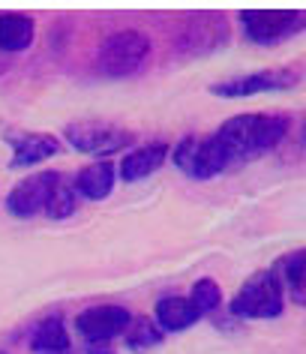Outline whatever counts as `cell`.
<instances>
[{
  "label": "cell",
  "mask_w": 306,
  "mask_h": 354,
  "mask_svg": "<svg viewBox=\"0 0 306 354\" xmlns=\"http://www.w3.org/2000/svg\"><path fill=\"white\" fill-rule=\"evenodd\" d=\"M225 147L231 159V168L240 162H252V159L270 153L283 145L288 136V118L285 114H265V111H249V114H234L213 132Z\"/></svg>",
  "instance_id": "cell-1"
},
{
  "label": "cell",
  "mask_w": 306,
  "mask_h": 354,
  "mask_svg": "<svg viewBox=\"0 0 306 354\" xmlns=\"http://www.w3.org/2000/svg\"><path fill=\"white\" fill-rule=\"evenodd\" d=\"M231 315L234 318H252V322H261V318H279L285 309V291L283 282H279L276 270H258L243 282L240 291L231 300Z\"/></svg>",
  "instance_id": "cell-2"
},
{
  "label": "cell",
  "mask_w": 306,
  "mask_h": 354,
  "mask_svg": "<svg viewBox=\"0 0 306 354\" xmlns=\"http://www.w3.org/2000/svg\"><path fill=\"white\" fill-rule=\"evenodd\" d=\"M151 39L142 30H117L99 46L96 69L106 78H126L135 75L151 57Z\"/></svg>",
  "instance_id": "cell-3"
},
{
  "label": "cell",
  "mask_w": 306,
  "mask_h": 354,
  "mask_svg": "<svg viewBox=\"0 0 306 354\" xmlns=\"http://www.w3.org/2000/svg\"><path fill=\"white\" fill-rule=\"evenodd\" d=\"M171 159L192 180H211L231 168V159L216 136H187L171 150Z\"/></svg>",
  "instance_id": "cell-4"
},
{
  "label": "cell",
  "mask_w": 306,
  "mask_h": 354,
  "mask_svg": "<svg viewBox=\"0 0 306 354\" xmlns=\"http://www.w3.org/2000/svg\"><path fill=\"white\" fill-rule=\"evenodd\" d=\"M64 138L82 153L90 156H111L117 150H133L135 145V132H129L115 123H99V120H78L69 123L64 129Z\"/></svg>",
  "instance_id": "cell-5"
},
{
  "label": "cell",
  "mask_w": 306,
  "mask_h": 354,
  "mask_svg": "<svg viewBox=\"0 0 306 354\" xmlns=\"http://www.w3.org/2000/svg\"><path fill=\"white\" fill-rule=\"evenodd\" d=\"M240 24L247 39L256 46H276L297 37L306 28V12L300 10H247L240 12Z\"/></svg>",
  "instance_id": "cell-6"
},
{
  "label": "cell",
  "mask_w": 306,
  "mask_h": 354,
  "mask_svg": "<svg viewBox=\"0 0 306 354\" xmlns=\"http://www.w3.org/2000/svg\"><path fill=\"white\" fill-rule=\"evenodd\" d=\"M297 82H300V73H297V69H261V73L225 78V82L211 87V93L225 96V100H243V96L288 91V87H294Z\"/></svg>",
  "instance_id": "cell-7"
},
{
  "label": "cell",
  "mask_w": 306,
  "mask_h": 354,
  "mask_svg": "<svg viewBox=\"0 0 306 354\" xmlns=\"http://www.w3.org/2000/svg\"><path fill=\"white\" fill-rule=\"evenodd\" d=\"M64 180L60 171H37V174H28L24 180H19L15 187L10 189L6 196V210L19 219H30V216H39L46 214V205L51 198L55 187Z\"/></svg>",
  "instance_id": "cell-8"
},
{
  "label": "cell",
  "mask_w": 306,
  "mask_h": 354,
  "mask_svg": "<svg viewBox=\"0 0 306 354\" xmlns=\"http://www.w3.org/2000/svg\"><path fill=\"white\" fill-rule=\"evenodd\" d=\"M129 315L126 306H117V304H102V306H90L84 313L75 315V330L84 342H111L115 336L126 333Z\"/></svg>",
  "instance_id": "cell-9"
},
{
  "label": "cell",
  "mask_w": 306,
  "mask_h": 354,
  "mask_svg": "<svg viewBox=\"0 0 306 354\" xmlns=\"http://www.w3.org/2000/svg\"><path fill=\"white\" fill-rule=\"evenodd\" d=\"M3 138L12 147L10 168H33L46 159L57 156L64 145L51 132H28V129H3Z\"/></svg>",
  "instance_id": "cell-10"
},
{
  "label": "cell",
  "mask_w": 306,
  "mask_h": 354,
  "mask_svg": "<svg viewBox=\"0 0 306 354\" xmlns=\"http://www.w3.org/2000/svg\"><path fill=\"white\" fill-rule=\"evenodd\" d=\"M169 153H171V147L162 145V141H153V145H144V147H133L124 159H120L117 171L126 183L144 180V177L160 171V168L165 165V159H169Z\"/></svg>",
  "instance_id": "cell-11"
},
{
  "label": "cell",
  "mask_w": 306,
  "mask_h": 354,
  "mask_svg": "<svg viewBox=\"0 0 306 354\" xmlns=\"http://www.w3.org/2000/svg\"><path fill=\"white\" fill-rule=\"evenodd\" d=\"M37 39V21L24 12H0V51L21 55Z\"/></svg>",
  "instance_id": "cell-12"
},
{
  "label": "cell",
  "mask_w": 306,
  "mask_h": 354,
  "mask_svg": "<svg viewBox=\"0 0 306 354\" xmlns=\"http://www.w3.org/2000/svg\"><path fill=\"white\" fill-rule=\"evenodd\" d=\"M153 318L160 322V327L165 333H178V330H187L201 318V313L192 306L189 297H178V295H169L162 300H156V309H153Z\"/></svg>",
  "instance_id": "cell-13"
},
{
  "label": "cell",
  "mask_w": 306,
  "mask_h": 354,
  "mask_svg": "<svg viewBox=\"0 0 306 354\" xmlns=\"http://www.w3.org/2000/svg\"><path fill=\"white\" fill-rule=\"evenodd\" d=\"M115 165L111 162H93V165H87L82 168V171L75 174V192L78 196H84V198H90V201H102V198H108L111 196V189H115Z\"/></svg>",
  "instance_id": "cell-14"
},
{
  "label": "cell",
  "mask_w": 306,
  "mask_h": 354,
  "mask_svg": "<svg viewBox=\"0 0 306 354\" xmlns=\"http://www.w3.org/2000/svg\"><path fill=\"white\" fill-rule=\"evenodd\" d=\"M276 277L283 282V291L294 304L306 306V250H294L279 259L276 264Z\"/></svg>",
  "instance_id": "cell-15"
},
{
  "label": "cell",
  "mask_w": 306,
  "mask_h": 354,
  "mask_svg": "<svg viewBox=\"0 0 306 354\" xmlns=\"http://www.w3.org/2000/svg\"><path fill=\"white\" fill-rule=\"evenodd\" d=\"M30 351L37 354H48V351H69V333L66 324L57 315L46 318L37 324V330L30 333Z\"/></svg>",
  "instance_id": "cell-16"
},
{
  "label": "cell",
  "mask_w": 306,
  "mask_h": 354,
  "mask_svg": "<svg viewBox=\"0 0 306 354\" xmlns=\"http://www.w3.org/2000/svg\"><path fill=\"white\" fill-rule=\"evenodd\" d=\"M162 327L156 318H147V315H133V322L126 327V345L133 351H144V348H153V345L162 342Z\"/></svg>",
  "instance_id": "cell-17"
},
{
  "label": "cell",
  "mask_w": 306,
  "mask_h": 354,
  "mask_svg": "<svg viewBox=\"0 0 306 354\" xmlns=\"http://www.w3.org/2000/svg\"><path fill=\"white\" fill-rule=\"evenodd\" d=\"M75 207H78L75 187H73V183H66V180H60L55 187V192H51L48 205H46V216L48 219H66V216L75 214Z\"/></svg>",
  "instance_id": "cell-18"
},
{
  "label": "cell",
  "mask_w": 306,
  "mask_h": 354,
  "mask_svg": "<svg viewBox=\"0 0 306 354\" xmlns=\"http://www.w3.org/2000/svg\"><path fill=\"white\" fill-rule=\"evenodd\" d=\"M189 300H192V306L198 309L201 315H207V313H213V309H220L222 304V288H220V282H213V279H198L195 286H192L189 291Z\"/></svg>",
  "instance_id": "cell-19"
},
{
  "label": "cell",
  "mask_w": 306,
  "mask_h": 354,
  "mask_svg": "<svg viewBox=\"0 0 306 354\" xmlns=\"http://www.w3.org/2000/svg\"><path fill=\"white\" fill-rule=\"evenodd\" d=\"M84 354H117L111 342H84Z\"/></svg>",
  "instance_id": "cell-20"
},
{
  "label": "cell",
  "mask_w": 306,
  "mask_h": 354,
  "mask_svg": "<svg viewBox=\"0 0 306 354\" xmlns=\"http://www.w3.org/2000/svg\"><path fill=\"white\" fill-rule=\"evenodd\" d=\"M48 354H73V348H69V351H48Z\"/></svg>",
  "instance_id": "cell-21"
},
{
  "label": "cell",
  "mask_w": 306,
  "mask_h": 354,
  "mask_svg": "<svg viewBox=\"0 0 306 354\" xmlns=\"http://www.w3.org/2000/svg\"><path fill=\"white\" fill-rule=\"evenodd\" d=\"M0 354H6V351H0Z\"/></svg>",
  "instance_id": "cell-22"
}]
</instances>
